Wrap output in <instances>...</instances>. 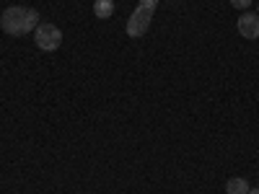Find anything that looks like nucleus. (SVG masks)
Returning <instances> with one entry per match:
<instances>
[{"label":"nucleus","mask_w":259,"mask_h":194,"mask_svg":"<svg viewBox=\"0 0 259 194\" xmlns=\"http://www.w3.org/2000/svg\"><path fill=\"white\" fill-rule=\"evenodd\" d=\"M246 194H259V189H249V191H246Z\"/></svg>","instance_id":"obj_8"},{"label":"nucleus","mask_w":259,"mask_h":194,"mask_svg":"<svg viewBox=\"0 0 259 194\" xmlns=\"http://www.w3.org/2000/svg\"><path fill=\"white\" fill-rule=\"evenodd\" d=\"M39 26V13L34 8H24V6H11L0 16V29L8 36H24L29 31H34Z\"/></svg>","instance_id":"obj_1"},{"label":"nucleus","mask_w":259,"mask_h":194,"mask_svg":"<svg viewBox=\"0 0 259 194\" xmlns=\"http://www.w3.org/2000/svg\"><path fill=\"white\" fill-rule=\"evenodd\" d=\"M231 6H233V8H241V11H246V8L251 6V0H231Z\"/></svg>","instance_id":"obj_7"},{"label":"nucleus","mask_w":259,"mask_h":194,"mask_svg":"<svg viewBox=\"0 0 259 194\" xmlns=\"http://www.w3.org/2000/svg\"><path fill=\"white\" fill-rule=\"evenodd\" d=\"M156 6H158V0H140L135 13L130 16V21H127V36L140 39L148 31L150 18H153V13H156Z\"/></svg>","instance_id":"obj_2"},{"label":"nucleus","mask_w":259,"mask_h":194,"mask_svg":"<svg viewBox=\"0 0 259 194\" xmlns=\"http://www.w3.org/2000/svg\"><path fill=\"white\" fill-rule=\"evenodd\" d=\"M256 16H259V6H256Z\"/></svg>","instance_id":"obj_9"},{"label":"nucleus","mask_w":259,"mask_h":194,"mask_svg":"<svg viewBox=\"0 0 259 194\" xmlns=\"http://www.w3.org/2000/svg\"><path fill=\"white\" fill-rule=\"evenodd\" d=\"M246 191H249V181L241 179V176L226 181V194H246Z\"/></svg>","instance_id":"obj_6"},{"label":"nucleus","mask_w":259,"mask_h":194,"mask_svg":"<svg viewBox=\"0 0 259 194\" xmlns=\"http://www.w3.org/2000/svg\"><path fill=\"white\" fill-rule=\"evenodd\" d=\"M236 29H239V34H241L244 39H256V36H259V16H254V13L239 16V21H236Z\"/></svg>","instance_id":"obj_4"},{"label":"nucleus","mask_w":259,"mask_h":194,"mask_svg":"<svg viewBox=\"0 0 259 194\" xmlns=\"http://www.w3.org/2000/svg\"><path fill=\"white\" fill-rule=\"evenodd\" d=\"M34 41H36L39 50L55 52V50H60V44H62V31H60L55 24H39V26L34 29Z\"/></svg>","instance_id":"obj_3"},{"label":"nucleus","mask_w":259,"mask_h":194,"mask_svg":"<svg viewBox=\"0 0 259 194\" xmlns=\"http://www.w3.org/2000/svg\"><path fill=\"white\" fill-rule=\"evenodd\" d=\"M114 13V0H94V16L96 18H109Z\"/></svg>","instance_id":"obj_5"}]
</instances>
